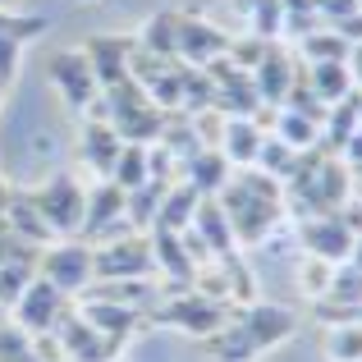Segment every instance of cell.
I'll return each mask as SVG.
<instances>
[{
  "label": "cell",
  "mask_w": 362,
  "mask_h": 362,
  "mask_svg": "<svg viewBox=\"0 0 362 362\" xmlns=\"http://www.w3.org/2000/svg\"><path fill=\"white\" fill-rule=\"evenodd\" d=\"M354 202V170L326 147L298 151L289 179H284V216L308 221V216H335Z\"/></svg>",
  "instance_id": "6da1fadb"
},
{
  "label": "cell",
  "mask_w": 362,
  "mask_h": 362,
  "mask_svg": "<svg viewBox=\"0 0 362 362\" xmlns=\"http://www.w3.org/2000/svg\"><path fill=\"white\" fill-rule=\"evenodd\" d=\"M225 221H230V234L239 247H252L262 239H271V230L284 221V184L271 175H262L257 165L239 170L230 184L216 193Z\"/></svg>",
  "instance_id": "7a4b0ae2"
},
{
  "label": "cell",
  "mask_w": 362,
  "mask_h": 362,
  "mask_svg": "<svg viewBox=\"0 0 362 362\" xmlns=\"http://www.w3.org/2000/svg\"><path fill=\"white\" fill-rule=\"evenodd\" d=\"M298 317L289 308H275V303H247L239 317L225 321V330L206 335V354L216 362H252L262 358L266 349L284 344L293 335Z\"/></svg>",
  "instance_id": "3957f363"
},
{
  "label": "cell",
  "mask_w": 362,
  "mask_h": 362,
  "mask_svg": "<svg viewBox=\"0 0 362 362\" xmlns=\"http://www.w3.org/2000/svg\"><path fill=\"white\" fill-rule=\"evenodd\" d=\"M101 110H106V124L124 142H156L160 129H165V110H160L133 78L115 83L110 92H101Z\"/></svg>",
  "instance_id": "277c9868"
},
{
  "label": "cell",
  "mask_w": 362,
  "mask_h": 362,
  "mask_svg": "<svg viewBox=\"0 0 362 362\" xmlns=\"http://www.w3.org/2000/svg\"><path fill=\"white\" fill-rule=\"evenodd\" d=\"M156 271V257H151V234L129 230L110 243L92 247V280H147Z\"/></svg>",
  "instance_id": "5b68a950"
},
{
  "label": "cell",
  "mask_w": 362,
  "mask_h": 362,
  "mask_svg": "<svg viewBox=\"0 0 362 362\" xmlns=\"http://www.w3.org/2000/svg\"><path fill=\"white\" fill-rule=\"evenodd\" d=\"M230 317H234L230 303L206 298V293H197V289H175L165 308H151V321H165V326L184 330V335H202V339L216 335V330H225Z\"/></svg>",
  "instance_id": "8992f818"
},
{
  "label": "cell",
  "mask_w": 362,
  "mask_h": 362,
  "mask_svg": "<svg viewBox=\"0 0 362 362\" xmlns=\"http://www.w3.org/2000/svg\"><path fill=\"white\" fill-rule=\"evenodd\" d=\"M28 197H33V206L42 211V221L55 230V239H78L83 211H88V188H83L74 175L46 179V184L37 188V193H28Z\"/></svg>",
  "instance_id": "52a82bcc"
},
{
  "label": "cell",
  "mask_w": 362,
  "mask_h": 362,
  "mask_svg": "<svg viewBox=\"0 0 362 362\" xmlns=\"http://www.w3.org/2000/svg\"><path fill=\"white\" fill-rule=\"evenodd\" d=\"M51 88L64 97V106L74 110L78 119H88L92 110H97V101H101V83H97V74H92V64H88V55H83V46H64V51H55L51 55Z\"/></svg>",
  "instance_id": "ba28073f"
},
{
  "label": "cell",
  "mask_w": 362,
  "mask_h": 362,
  "mask_svg": "<svg viewBox=\"0 0 362 362\" xmlns=\"http://www.w3.org/2000/svg\"><path fill=\"white\" fill-rule=\"evenodd\" d=\"M37 275L51 280L60 293L78 298V293L92 284V247L83 243V239H55V243H46L42 257H37Z\"/></svg>",
  "instance_id": "9c48e42d"
},
{
  "label": "cell",
  "mask_w": 362,
  "mask_h": 362,
  "mask_svg": "<svg viewBox=\"0 0 362 362\" xmlns=\"http://www.w3.org/2000/svg\"><path fill=\"white\" fill-rule=\"evenodd\" d=\"M124 197L129 193H124L119 184H110V179H97V184L88 188V211H83V230H78V239L88 247L110 243V239H119V234L133 230L129 216H124Z\"/></svg>",
  "instance_id": "30bf717a"
},
{
  "label": "cell",
  "mask_w": 362,
  "mask_h": 362,
  "mask_svg": "<svg viewBox=\"0 0 362 362\" xmlns=\"http://www.w3.org/2000/svg\"><path fill=\"white\" fill-rule=\"evenodd\" d=\"M64 312H69V293H60L51 280H42V275H37V280L18 293V303L9 308V321H14V326H23L28 335H51V330L60 326Z\"/></svg>",
  "instance_id": "8fae6325"
},
{
  "label": "cell",
  "mask_w": 362,
  "mask_h": 362,
  "mask_svg": "<svg viewBox=\"0 0 362 362\" xmlns=\"http://www.w3.org/2000/svg\"><path fill=\"white\" fill-rule=\"evenodd\" d=\"M221 55H230V37L197 14H175V60L188 69H206Z\"/></svg>",
  "instance_id": "7c38bea8"
},
{
  "label": "cell",
  "mask_w": 362,
  "mask_h": 362,
  "mask_svg": "<svg viewBox=\"0 0 362 362\" xmlns=\"http://www.w3.org/2000/svg\"><path fill=\"white\" fill-rule=\"evenodd\" d=\"M55 339H60V354H64V362H110L119 354V344L110 335H101L97 326H92L88 317H83L78 308H69L60 317V326L51 330Z\"/></svg>",
  "instance_id": "4fadbf2b"
},
{
  "label": "cell",
  "mask_w": 362,
  "mask_h": 362,
  "mask_svg": "<svg viewBox=\"0 0 362 362\" xmlns=\"http://www.w3.org/2000/svg\"><path fill=\"white\" fill-rule=\"evenodd\" d=\"M354 239H358V230L339 211L335 216H308V221H298V243L308 247V257H321V262H330V266L349 262Z\"/></svg>",
  "instance_id": "5bb4252c"
},
{
  "label": "cell",
  "mask_w": 362,
  "mask_h": 362,
  "mask_svg": "<svg viewBox=\"0 0 362 362\" xmlns=\"http://www.w3.org/2000/svg\"><path fill=\"white\" fill-rule=\"evenodd\" d=\"M298 55H289L280 42H266V51H262V60L252 64V88H257V97H262V106H271V110H280L284 106V97H289V88H293V74H298Z\"/></svg>",
  "instance_id": "9a60e30c"
},
{
  "label": "cell",
  "mask_w": 362,
  "mask_h": 362,
  "mask_svg": "<svg viewBox=\"0 0 362 362\" xmlns=\"http://www.w3.org/2000/svg\"><path fill=\"white\" fill-rule=\"evenodd\" d=\"M262 142H266V129H262V119H257V115H225L221 138H216V151H221L230 165L247 170V165H257Z\"/></svg>",
  "instance_id": "2e32d148"
},
{
  "label": "cell",
  "mask_w": 362,
  "mask_h": 362,
  "mask_svg": "<svg viewBox=\"0 0 362 362\" xmlns=\"http://www.w3.org/2000/svg\"><path fill=\"white\" fill-rule=\"evenodd\" d=\"M92 74H97L101 92H110L115 83L129 78V60H133V37H88L83 42Z\"/></svg>",
  "instance_id": "e0dca14e"
},
{
  "label": "cell",
  "mask_w": 362,
  "mask_h": 362,
  "mask_svg": "<svg viewBox=\"0 0 362 362\" xmlns=\"http://www.w3.org/2000/svg\"><path fill=\"white\" fill-rule=\"evenodd\" d=\"M83 165L92 170L97 179H110L115 175V160H119V151H124V138L115 129H110L106 119H83Z\"/></svg>",
  "instance_id": "ac0fdd59"
},
{
  "label": "cell",
  "mask_w": 362,
  "mask_h": 362,
  "mask_svg": "<svg viewBox=\"0 0 362 362\" xmlns=\"http://www.w3.org/2000/svg\"><path fill=\"white\" fill-rule=\"evenodd\" d=\"M303 83H308V92L321 101V106H335V101H344L354 88V74H349V60H317L308 64L303 60Z\"/></svg>",
  "instance_id": "d6986e66"
},
{
  "label": "cell",
  "mask_w": 362,
  "mask_h": 362,
  "mask_svg": "<svg viewBox=\"0 0 362 362\" xmlns=\"http://www.w3.org/2000/svg\"><path fill=\"white\" fill-rule=\"evenodd\" d=\"M151 257H156V271H165L170 275V284H193V271H197V262H193V247L184 243V234H175V230H151Z\"/></svg>",
  "instance_id": "ffe728a7"
},
{
  "label": "cell",
  "mask_w": 362,
  "mask_h": 362,
  "mask_svg": "<svg viewBox=\"0 0 362 362\" xmlns=\"http://www.w3.org/2000/svg\"><path fill=\"white\" fill-rule=\"evenodd\" d=\"M78 312L92 321V326L101 330V335H110L115 344H124L129 335H138L142 326V308H129V303H101V298H83Z\"/></svg>",
  "instance_id": "44dd1931"
},
{
  "label": "cell",
  "mask_w": 362,
  "mask_h": 362,
  "mask_svg": "<svg viewBox=\"0 0 362 362\" xmlns=\"http://www.w3.org/2000/svg\"><path fill=\"white\" fill-rule=\"evenodd\" d=\"M197 202H202V193H197L193 184H170L165 188V197H160V206H156V225L151 230H175V234H184L188 225H193V216H197Z\"/></svg>",
  "instance_id": "7402d4cb"
},
{
  "label": "cell",
  "mask_w": 362,
  "mask_h": 362,
  "mask_svg": "<svg viewBox=\"0 0 362 362\" xmlns=\"http://www.w3.org/2000/svg\"><path fill=\"white\" fill-rule=\"evenodd\" d=\"M179 179H184V184H193L202 197H216L225 184H230V160H225L216 147H202L197 156L184 160V175H179Z\"/></svg>",
  "instance_id": "603a6c76"
},
{
  "label": "cell",
  "mask_w": 362,
  "mask_h": 362,
  "mask_svg": "<svg viewBox=\"0 0 362 362\" xmlns=\"http://www.w3.org/2000/svg\"><path fill=\"white\" fill-rule=\"evenodd\" d=\"M234 9L247 23V37H262V42H280L284 37V5L280 0H234Z\"/></svg>",
  "instance_id": "cb8c5ba5"
},
{
  "label": "cell",
  "mask_w": 362,
  "mask_h": 362,
  "mask_svg": "<svg viewBox=\"0 0 362 362\" xmlns=\"http://www.w3.org/2000/svg\"><path fill=\"white\" fill-rule=\"evenodd\" d=\"M266 133H275V138H280L284 147H293V151L321 147V124L308 119V115H298V110H289V106L275 110V119L266 124Z\"/></svg>",
  "instance_id": "d4e9b609"
},
{
  "label": "cell",
  "mask_w": 362,
  "mask_h": 362,
  "mask_svg": "<svg viewBox=\"0 0 362 362\" xmlns=\"http://www.w3.org/2000/svg\"><path fill=\"white\" fill-rule=\"evenodd\" d=\"M354 133H358V101H354V92H349V97L335 101V106L326 110V119H321V147L339 156V147H344Z\"/></svg>",
  "instance_id": "484cf974"
},
{
  "label": "cell",
  "mask_w": 362,
  "mask_h": 362,
  "mask_svg": "<svg viewBox=\"0 0 362 362\" xmlns=\"http://www.w3.org/2000/svg\"><path fill=\"white\" fill-rule=\"evenodd\" d=\"M37 257H42V252H28V257H9V262H0V308H5V312L14 308L18 293L37 280Z\"/></svg>",
  "instance_id": "4316f807"
},
{
  "label": "cell",
  "mask_w": 362,
  "mask_h": 362,
  "mask_svg": "<svg viewBox=\"0 0 362 362\" xmlns=\"http://www.w3.org/2000/svg\"><path fill=\"white\" fill-rule=\"evenodd\" d=\"M110 184H119L124 193H133V188L151 184L147 142H124V151H119V160H115V175H110Z\"/></svg>",
  "instance_id": "83f0119b"
},
{
  "label": "cell",
  "mask_w": 362,
  "mask_h": 362,
  "mask_svg": "<svg viewBox=\"0 0 362 362\" xmlns=\"http://www.w3.org/2000/svg\"><path fill=\"white\" fill-rule=\"evenodd\" d=\"M175 14H179V9H160L156 18H147V23L138 28L133 42H138L142 51L160 55V60H175Z\"/></svg>",
  "instance_id": "f1b7e54d"
},
{
  "label": "cell",
  "mask_w": 362,
  "mask_h": 362,
  "mask_svg": "<svg viewBox=\"0 0 362 362\" xmlns=\"http://www.w3.org/2000/svg\"><path fill=\"white\" fill-rule=\"evenodd\" d=\"M330 362H362V321H344V326H326L321 339Z\"/></svg>",
  "instance_id": "f546056e"
},
{
  "label": "cell",
  "mask_w": 362,
  "mask_h": 362,
  "mask_svg": "<svg viewBox=\"0 0 362 362\" xmlns=\"http://www.w3.org/2000/svg\"><path fill=\"white\" fill-rule=\"evenodd\" d=\"M298 46H303V60L308 64H317V60H349V51H354V42H344L335 28H317V33L298 37Z\"/></svg>",
  "instance_id": "4dcf8cb0"
},
{
  "label": "cell",
  "mask_w": 362,
  "mask_h": 362,
  "mask_svg": "<svg viewBox=\"0 0 362 362\" xmlns=\"http://www.w3.org/2000/svg\"><path fill=\"white\" fill-rule=\"evenodd\" d=\"M317 303H335V308H358V312H362V271H354L349 262L335 266L326 298H317Z\"/></svg>",
  "instance_id": "1f68e13d"
},
{
  "label": "cell",
  "mask_w": 362,
  "mask_h": 362,
  "mask_svg": "<svg viewBox=\"0 0 362 362\" xmlns=\"http://www.w3.org/2000/svg\"><path fill=\"white\" fill-rule=\"evenodd\" d=\"M46 28H51V18H46V14H14V9L0 5V37H5V42L28 46L33 37H42Z\"/></svg>",
  "instance_id": "d6a6232c"
},
{
  "label": "cell",
  "mask_w": 362,
  "mask_h": 362,
  "mask_svg": "<svg viewBox=\"0 0 362 362\" xmlns=\"http://www.w3.org/2000/svg\"><path fill=\"white\" fill-rule=\"evenodd\" d=\"M293 160H298V151H293V147H284V142L275 138V133H266L262 151H257V170L284 184V179H289V170H293Z\"/></svg>",
  "instance_id": "836d02e7"
},
{
  "label": "cell",
  "mask_w": 362,
  "mask_h": 362,
  "mask_svg": "<svg viewBox=\"0 0 362 362\" xmlns=\"http://www.w3.org/2000/svg\"><path fill=\"white\" fill-rule=\"evenodd\" d=\"M330 275H335V266H330V262H321V257H308V262H303V271H298V280H303V289H308L312 298H326Z\"/></svg>",
  "instance_id": "e575fe53"
},
{
  "label": "cell",
  "mask_w": 362,
  "mask_h": 362,
  "mask_svg": "<svg viewBox=\"0 0 362 362\" xmlns=\"http://www.w3.org/2000/svg\"><path fill=\"white\" fill-rule=\"evenodd\" d=\"M18 55H23V46H18V42H5V37H0V83H14V74H18Z\"/></svg>",
  "instance_id": "d590c367"
},
{
  "label": "cell",
  "mask_w": 362,
  "mask_h": 362,
  "mask_svg": "<svg viewBox=\"0 0 362 362\" xmlns=\"http://www.w3.org/2000/svg\"><path fill=\"white\" fill-rule=\"evenodd\" d=\"M349 74H354V88L362 92V42H354V51H349Z\"/></svg>",
  "instance_id": "8d00e7d4"
},
{
  "label": "cell",
  "mask_w": 362,
  "mask_h": 362,
  "mask_svg": "<svg viewBox=\"0 0 362 362\" xmlns=\"http://www.w3.org/2000/svg\"><path fill=\"white\" fill-rule=\"evenodd\" d=\"M9 197H14V188L5 184V175H0V230H5V211H9Z\"/></svg>",
  "instance_id": "74e56055"
},
{
  "label": "cell",
  "mask_w": 362,
  "mask_h": 362,
  "mask_svg": "<svg viewBox=\"0 0 362 362\" xmlns=\"http://www.w3.org/2000/svg\"><path fill=\"white\" fill-rule=\"evenodd\" d=\"M349 266H354V271H362V234L354 239V252H349Z\"/></svg>",
  "instance_id": "f35d334b"
},
{
  "label": "cell",
  "mask_w": 362,
  "mask_h": 362,
  "mask_svg": "<svg viewBox=\"0 0 362 362\" xmlns=\"http://www.w3.org/2000/svg\"><path fill=\"white\" fill-rule=\"evenodd\" d=\"M354 197H362V165L354 170Z\"/></svg>",
  "instance_id": "ab89813d"
},
{
  "label": "cell",
  "mask_w": 362,
  "mask_h": 362,
  "mask_svg": "<svg viewBox=\"0 0 362 362\" xmlns=\"http://www.w3.org/2000/svg\"><path fill=\"white\" fill-rule=\"evenodd\" d=\"M354 101H358V129H362V92H354Z\"/></svg>",
  "instance_id": "60d3db41"
},
{
  "label": "cell",
  "mask_w": 362,
  "mask_h": 362,
  "mask_svg": "<svg viewBox=\"0 0 362 362\" xmlns=\"http://www.w3.org/2000/svg\"><path fill=\"white\" fill-rule=\"evenodd\" d=\"M5 92H9V83H0V101H5Z\"/></svg>",
  "instance_id": "b9f144b4"
}]
</instances>
